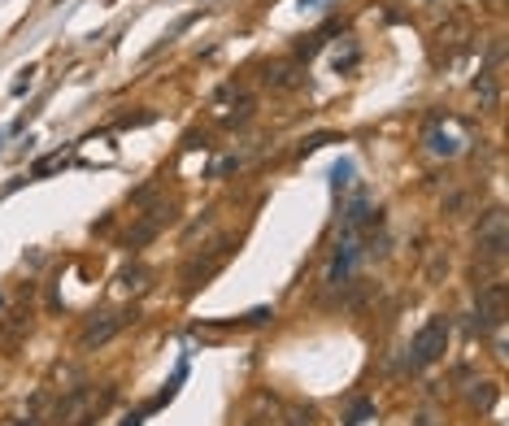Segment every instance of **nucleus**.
<instances>
[{
	"instance_id": "nucleus-8",
	"label": "nucleus",
	"mask_w": 509,
	"mask_h": 426,
	"mask_svg": "<svg viewBox=\"0 0 509 426\" xmlns=\"http://www.w3.org/2000/svg\"><path fill=\"white\" fill-rule=\"evenodd\" d=\"M331 187H335V196L353 187V161H340V166L331 170Z\"/></svg>"
},
{
	"instance_id": "nucleus-6",
	"label": "nucleus",
	"mask_w": 509,
	"mask_h": 426,
	"mask_svg": "<svg viewBox=\"0 0 509 426\" xmlns=\"http://www.w3.org/2000/svg\"><path fill=\"white\" fill-rule=\"evenodd\" d=\"M166 222H170V209H153L149 218H144V222L135 226V231L126 235V244H131V248H144V244H149V239H153V235H157Z\"/></svg>"
},
{
	"instance_id": "nucleus-11",
	"label": "nucleus",
	"mask_w": 509,
	"mask_h": 426,
	"mask_svg": "<svg viewBox=\"0 0 509 426\" xmlns=\"http://www.w3.org/2000/svg\"><path fill=\"white\" fill-rule=\"evenodd\" d=\"M249 426H274V422H266V418H253V422H249Z\"/></svg>"
},
{
	"instance_id": "nucleus-3",
	"label": "nucleus",
	"mask_w": 509,
	"mask_h": 426,
	"mask_svg": "<svg viewBox=\"0 0 509 426\" xmlns=\"http://www.w3.org/2000/svg\"><path fill=\"white\" fill-rule=\"evenodd\" d=\"M226 253H231V239H218V244H213V248H209L205 257H196L192 266L183 270V287L192 291L196 283H201V278H209V274H213V270H218L222 261H226Z\"/></svg>"
},
{
	"instance_id": "nucleus-7",
	"label": "nucleus",
	"mask_w": 509,
	"mask_h": 426,
	"mask_svg": "<svg viewBox=\"0 0 509 426\" xmlns=\"http://www.w3.org/2000/svg\"><path fill=\"white\" fill-rule=\"evenodd\" d=\"M65 161H70V153H65V148H61V153H48V157H40L35 166H31V178H48L53 170H61Z\"/></svg>"
},
{
	"instance_id": "nucleus-2",
	"label": "nucleus",
	"mask_w": 509,
	"mask_h": 426,
	"mask_svg": "<svg viewBox=\"0 0 509 426\" xmlns=\"http://www.w3.org/2000/svg\"><path fill=\"white\" fill-rule=\"evenodd\" d=\"M135 318H140V314H135V305H131V309H118V314H101V318H92V322L83 326L78 343H83V348H101V343H109V339L118 335L126 322H135Z\"/></svg>"
},
{
	"instance_id": "nucleus-1",
	"label": "nucleus",
	"mask_w": 509,
	"mask_h": 426,
	"mask_svg": "<svg viewBox=\"0 0 509 426\" xmlns=\"http://www.w3.org/2000/svg\"><path fill=\"white\" fill-rule=\"evenodd\" d=\"M444 348H449V318L435 314V318L414 335V343H409V370H422V366L440 361V352H444Z\"/></svg>"
},
{
	"instance_id": "nucleus-10",
	"label": "nucleus",
	"mask_w": 509,
	"mask_h": 426,
	"mask_svg": "<svg viewBox=\"0 0 509 426\" xmlns=\"http://www.w3.org/2000/svg\"><path fill=\"white\" fill-rule=\"evenodd\" d=\"M287 426H314V414H309V409H292V414H287Z\"/></svg>"
},
{
	"instance_id": "nucleus-9",
	"label": "nucleus",
	"mask_w": 509,
	"mask_h": 426,
	"mask_svg": "<svg viewBox=\"0 0 509 426\" xmlns=\"http://www.w3.org/2000/svg\"><path fill=\"white\" fill-rule=\"evenodd\" d=\"M474 92L483 96V105H497V74H479V83H474Z\"/></svg>"
},
{
	"instance_id": "nucleus-4",
	"label": "nucleus",
	"mask_w": 509,
	"mask_h": 426,
	"mask_svg": "<svg viewBox=\"0 0 509 426\" xmlns=\"http://www.w3.org/2000/svg\"><path fill=\"white\" fill-rule=\"evenodd\" d=\"M474 314H479V326H501V318H505V283H487L479 291Z\"/></svg>"
},
{
	"instance_id": "nucleus-5",
	"label": "nucleus",
	"mask_w": 509,
	"mask_h": 426,
	"mask_svg": "<svg viewBox=\"0 0 509 426\" xmlns=\"http://www.w3.org/2000/svg\"><path fill=\"white\" fill-rule=\"evenodd\" d=\"M479 248H483V257H505V213L501 209H492L487 213V222L479 226Z\"/></svg>"
}]
</instances>
